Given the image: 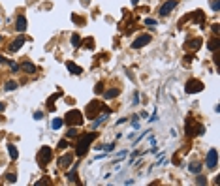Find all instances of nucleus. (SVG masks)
<instances>
[{
	"instance_id": "f257e3e1",
	"label": "nucleus",
	"mask_w": 220,
	"mask_h": 186,
	"mask_svg": "<svg viewBox=\"0 0 220 186\" xmlns=\"http://www.w3.org/2000/svg\"><path fill=\"white\" fill-rule=\"evenodd\" d=\"M96 137H98V133H96V132H90V133H83V136H79L77 145H75V154H77V156H85V152L89 151L90 143H92Z\"/></svg>"
},
{
	"instance_id": "f03ea898",
	"label": "nucleus",
	"mask_w": 220,
	"mask_h": 186,
	"mask_svg": "<svg viewBox=\"0 0 220 186\" xmlns=\"http://www.w3.org/2000/svg\"><path fill=\"white\" fill-rule=\"evenodd\" d=\"M64 122L70 124V126H81V124H83V115H81V111H77V109H71V111L66 113Z\"/></svg>"
},
{
	"instance_id": "7ed1b4c3",
	"label": "nucleus",
	"mask_w": 220,
	"mask_h": 186,
	"mask_svg": "<svg viewBox=\"0 0 220 186\" xmlns=\"http://www.w3.org/2000/svg\"><path fill=\"white\" fill-rule=\"evenodd\" d=\"M203 132H205L203 124H196L192 120V117L186 120V136H201Z\"/></svg>"
},
{
	"instance_id": "20e7f679",
	"label": "nucleus",
	"mask_w": 220,
	"mask_h": 186,
	"mask_svg": "<svg viewBox=\"0 0 220 186\" xmlns=\"http://www.w3.org/2000/svg\"><path fill=\"white\" fill-rule=\"evenodd\" d=\"M205 87H203V83L199 81V79H192V81H188L186 83V87H185V90H186V94H196V92H201Z\"/></svg>"
},
{
	"instance_id": "39448f33",
	"label": "nucleus",
	"mask_w": 220,
	"mask_h": 186,
	"mask_svg": "<svg viewBox=\"0 0 220 186\" xmlns=\"http://www.w3.org/2000/svg\"><path fill=\"white\" fill-rule=\"evenodd\" d=\"M51 158H53V151H51L49 147H42V151L38 152V162L40 165H47L51 162Z\"/></svg>"
},
{
	"instance_id": "423d86ee",
	"label": "nucleus",
	"mask_w": 220,
	"mask_h": 186,
	"mask_svg": "<svg viewBox=\"0 0 220 186\" xmlns=\"http://www.w3.org/2000/svg\"><path fill=\"white\" fill-rule=\"evenodd\" d=\"M98 111H102V103L98 100H92L87 105V118H96V115H98Z\"/></svg>"
},
{
	"instance_id": "0eeeda50",
	"label": "nucleus",
	"mask_w": 220,
	"mask_h": 186,
	"mask_svg": "<svg viewBox=\"0 0 220 186\" xmlns=\"http://www.w3.org/2000/svg\"><path fill=\"white\" fill-rule=\"evenodd\" d=\"M151 40H152L151 34H141V36H137V38L132 41V47H134V49H141V47H145L147 43H151Z\"/></svg>"
},
{
	"instance_id": "6e6552de",
	"label": "nucleus",
	"mask_w": 220,
	"mask_h": 186,
	"mask_svg": "<svg viewBox=\"0 0 220 186\" xmlns=\"http://www.w3.org/2000/svg\"><path fill=\"white\" fill-rule=\"evenodd\" d=\"M216 165H218V151L216 149H211V151L207 152V167L216 169Z\"/></svg>"
},
{
	"instance_id": "1a4fd4ad",
	"label": "nucleus",
	"mask_w": 220,
	"mask_h": 186,
	"mask_svg": "<svg viewBox=\"0 0 220 186\" xmlns=\"http://www.w3.org/2000/svg\"><path fill=\"white\" fill-rule=\"evenodd\" d=\"M175 8H177V0H167V2L160 8V15H162V17H166V15H170Z\"/></svg>"
},
{
	"instance_id": "9d476101",
	"label": "nucleus",
	"mask_w": 220,
	"mask_h": 186,
	"mask_svg": "<svg viewBox=\"0 0 220 186\" xmlns=\"http://www.w3.org/2000/svg\"><path fill=\"white\" fill-rule=\"evenodd\" d=\"M27 17H25V15H19L17 17V21H15V28L19 30V32H25V30H27Z\"/></svg>"
},
{
	"instance_id": "9b49d317",
	"label": "nucleus",
	"mask_w": 220,
	"mask_h": 186,
	"mask_svg": "<svg viewBox=\"0 0 220 186\" xmlns=\"http://www.w3.org/2000/svg\"><path fill=\"white\" fill-rule=\"evenodd\" d=\"M25 41H27V38H25V36H19V38L15 40L12 45H9V51H12V53H15V51H19V49L23 47V43H25Z\"/></svg>"
},
{
	"instance_id": "f8f14e48",
	"label": "nucleus",
	"mask_w": 220,
	"mask_h": 186,
	"mask_svg": "<svg viewBox=\"0 0 220 186\" xmlns=\"http://www.w3.org/2000/svg\"><path fill=\"white\" fill-rule=\"evenodd\" d=\"M71 162H74V156H71V154H64V156L58 158V165H60V167H68Z\"/></svg>"
},
{
	"instance_id": "ddd939ff",
	"label": "nucleus",
	"mask_w": 220,
	"mask_h": 186,
	"mask_svg": "<svg viewBox=\"0 0 220 186\" xmlns=\"http://www.w3.org/2000/svg\"><path fill=\"white\" fill-rule=\"evenodd\" d=\"M66 68H68V71H71L74 75H79V74H83V68H79L77 64H74V62H66Z\"/></svg>"
},
{
	"instance_id": "4468645a",
	"label": "nucleus",
	"mask_w": 220,
	"mask_h": 186,
	"mask_svg": "<svg viewBox=\"0 0 220 186\" xmlns=\"http://www.w3.org/2000/svg\"><path fill=\"white\" fill-rule=\"evenodd\" d=\"M199 45H201V40L199 38H196V40H192V41H188L186 43V49H190V51H196Z\"/></svg>"
},
{
	"instance_id": "2eb2a0df",
	"label": "nucleus",
	"mask_w": 220,
	"mask_h": 186,
	"mask_svg": "<svg viewBox=\"0 0 220 186\" xmlns=\"http://www.w3.org/2000/svg\"><path fill=\"white\" fill-rule=\"evenodd\" d=\"M8 154H9V158H12V160H17V156H19L17 147H15V145H8Z\"/></svg>"
},
{
	"instance_id": "dca6fc26",
	"label": "nucleus",
	"mask_w": 220,
	"mask_h": 186,
	"mask_svg": "<svg viewBox=\"0 0 220 186\" xmlns=\"http://www.w3.org/2000/svg\"><path fill=\"white\" fill-rule=\"evenodd\" d=\"M119 89H109V90H105L104 92V96H105V100H111V98H115V96H119Z\"/></svg>"
},
{
	"instance_id": "f3484780",
	"label": "nucleus",
	"mask_w": 220,
	"mask_h": 186,
	"mask_svg": "<svg viewBox=\"0 0 220 186\" xmlns=\"http://www.w3.org/2000/svg\"><path fill=\"white\" fill-rule=\"evenodd\" d=\"M62 124H64V118H53V122H51V128H53V130H60V128H62Z\"/></svg>"
},
{
	"instance_id": "a211bd4d",
	"label": "nucleus",
	"mask_w": 220,
	"mask_h": 186,
	"mask_svg": "<svg viewBox=\"0 0 220 186\" xmlns=\"http://www.w3.org/2000/svg\"><path fill=\"white\" fill-rule=\"evenodd\" d=\"M188 171L194 173V175H198V173H201V165H199V164H190V165H188Z\"/></svg>"
},
{
	"instance_id": "6ab92c4d",
	"label": "nucleus",
	"mask_w": 220,
	"mask_h": 186,
	"mask_svg": "<svg viewBox=\"0 0 220 186\" xmlns=\"http://www.w3.org/2000/svg\"><path fill=\"white\" fill-rule=\"evenodd\" d=\"M23 70L28 71V74H36V66L32 64V62H25V64H23Z\"/></svg>"
},
{
	"instance_id": "aec40b11",
	"label": "nucleus",
	"mask_w": 220,
	"mask_h": 186,
	"mask_svg": "<svg viewBox=\"0 0 220 186\" xmlns=\"http://www.w3.org/2000/svg\"><path fill=\"white\" fill-rule=\"evenodd\" d=\"M207 49H211V51H214V53H216V51H218V40H216V38L211 40V41L207 43Z\"/></svg>"
},
{
	"instance_id": "412c9836",
	"label": "nucleus",
	"mask_w": 220,
	"mask_h": 186,
	"mask_svg": "<svg viewBox=\"0 0 220 186\" xmlns=\"http://www.w3.org/2000/svg\"><path fill=\"white\" fill-rule=\"evenodd\" d=\"M66 137H68V139H75V137H77V130H75V126H70V130L66 132Z\"/></svg>"
},
{
	"instance_id": "4be33fe9",
	"label": "nucleus",
	"mask_w": 220,
	"mask_h": 186,
	"mask_svg": "<svg viewBox=\"0 0 220 186\" xmlns=\"http://www.w3.org/2000/svg\"><path fill=\"white\" fill-rule=\"evenodd\" d=\"M4 89H6L8 92H12V90H15L17 89V81H8L6 85H4Z\"/></svg>"
},
{
	"instance_id": "5701e85b",
	"label": "nucleus",
	"mask_w": 220,
	"mask_h": 186,
	"mask_svg": "<svg viewBox=\"0 0 220 186\" xmlns=\"http://www.w3.org/2000/svg\"><path fill=\"white\" fill-rule=\"evenodd\" d=\"M79 41H81V38H79V34H71V45H74V47H79Z\"/></svg>"
},
{
	"instance_id": "b1692460",
	"label": "nucleus",
	"mask_w": 220,
	"mask_h": 186,
	"mask_svg": "<svg viewBox=\"0 0 220 186\" xmlns=\"http://www.w3.org/2000/svg\"><path fill=\"white\" fill-rule=\"evenodd\" d=\"M211 8L213 12H220V0H211Z\"/></svg>"
},
{
	"instance_id": "393cba45",
	"label": "nucleus",
	"mask_w": 220,
	"mask_h": 186,
	"mask_svg": "<svg viewBox=\"0 0 220 186\" xmlns=\"http://www.w3.org/2000/svg\"><path fill=\"white\" fill-rule=\"evenodd\" d=\"M15 180H17V175H15V173H8L6 175V182H15Z\"/></svg>"
},
{
	"instance_id": "a878e982",
	"label": "nucleus",
	"mask_w": 220,
	"mask_h": 186,
	"mask_svg": "<svg viewBox=\"0 0 220 186\" xmlns=\"http://www.w3.org/2000/svg\"><path fill=\"white\" fill-rule=\"evenodd\" d=\"M100 149H104L105 152H111V151L115 149V145H113V143H109V145H104V147H100Z\"/></svg>"
},
{
	"instance_id": "bb28decb",
	"label": "nucleus",
	"mask_w": 220,
	"mask_h": 186,
	"mask_svg": "<svg viewBox=\"0 0 220 186\" xmlns=\"http://www.w3.org/2000/svg\"><path fill=\"white\" fill-rule=\"evenodd\" d=\"M196 182H198V184H207V179H205V177H201V175L198 173V179H196Z\"/></svg>"
},
{
	"instance_id": "cd10ccee",
	"label": "nucleus",
	"mask_w": 220,
	"mask_h": 186,
	"mask_svg": "<svg viewBox=\"0 0 220 186\" xmlns=\"http://www.w3.org/2000/svg\"><path fill=\"white\" fill-rule=\"evenodd\" d=\"M34 118H36V120H42V118H43V113H42V111H36V113H34Z\"/></svg>"
},
{
	"instance_id": "c85d7f7f",
	"label": "nucleus",
	"mask_w": 220,
	"mask_h": 186,
	"mask_svg": "<svg viewBox=\"0 0 220 186\" xmlns=\"http://www.w3.org/2000/svg\"><path fill=\"white\" fill-rule=\"evenodd\" d=\"M94 90H96V94H100V92L104 90V85H102V83H98V85H96V89H94Z\"/></svg>"
},
{
	"instance_id": "c756f323",
	"label": "nucleus",
	"mask_w": 220,
	"mask_h": 186,
	"mask_svg": "<svg viewBox=\"0 0 220 186\" xmlns=\"http://www.w3.org/2000/svg\"><path fill=\"white\" fill-rule=\"evenodd\" d=\"M66 147H68V141H66V139H62V141L58 143V149H66Z\"/></svg>"
},
{
	"instance_id": "7c9ffc66",
	"label": "nucleus",
	"mask_w": 220,
	"mask_h": 186,
	"mask_svg": "<svg viewBox=\"0 0 220 186\" xmlns=\"http://www.w3.org/2000/svg\"><path fill=\"white\" fill-rule=\"evenodd\" d=\"M145 25H149V27H152V25H156L154 19H145Z\"/></svg>"
},
{
	"instance_id": "2f4dec72",
	"label": "nucleus",
	"mask_w": 220,
	"mask_h": 186,
	"mask_svg": "<svg viewBox=\"0 0 220 186\" xmlns=\"http://www.w3.org/2000/svg\"><path fill=\"white\" fill-rule=\"evenodd\" d=\"M9 66H12V70H13V71H17V70H19V64H15V62H9Z\"/></svg>"
},
{
	"instance_id": "473e14b6",
	"label": "nucleus",
	"mask_w": 220,
	"mask_h": 186,
	"mask_svg": "<svg viewBox=\"0 0 220 186\" xmlns=\"http://www.w3.org/2000/svg\"><path fill=\"white\" fill-rule=\"evenodd\" d=\"M213 32H214V34L220 32V27H218V25H213Z\"/></svg>"
},
{
	"instance_id": "72a5a7b5",
	"label": "nucleus",
	"mask_w": 220,
	"mask_h": 186,
	"mask_svg": "<svg viewBox=\"0 0 220 186\" xmlns=\"http://www.w3.org/2000/svg\"><path fill=\"white\" fill-rule=\"evenodd\" d=\"M192 60H194L192 55H186V56H185V62H192Z\"/></svg>"
},
{
	"instance_id": "f704fd0d",
	"label": "nucleus",
	"mask_w": 220,
	"mask_h": 186,
	"mask_svg": "<svg viewBox=\"0 0 220 186\" xmlns=\"http://www.w3.org/2000/svg\"><path fill=\"white\" fill-rule=\"evenodd\" d=\"M42 184H49V180H38L36 182V186H42Z\"/></svg>"
},
{
	"instance_id": "c9c22d12",
	"label": "nucleus",
	"mask_w": 220,
	"mask_h": 186,
	"mask_svg": "<svg viewBox=\"0 0 220 186\" xmlns=\"http://www.w3.org/2000/svg\"><path fill=\"white\" fill-rule=\"evenodd\" d=\"M68 179H70V180H75L77 177H75V173H68Z\"/></svg>"
},
{
	"instance_id": "e433bc0d",
	"label": "nucleus",
	"mask_w": 220,
	"mask_h": 186,
	"mask_svg": "<svg viewBox=\"0 0 220 186\" xmlns=\"http://www.w3.org/2000/svg\"><path fill=\"white\" fill-rule=\"evenodd\" d=\"M4 109H6V103H4V102H0V113H2Z\"/></svg>"
},
{
	"instance_id": "4c0bfd02",
	"label": "nucleus",
	"mask_w": 220,
	"mask_h": 186,
	"mask_svg": "<svg viewBox=\"0 0 220 186\" xmlns=\"http://www.w3.org/2000/svg\"><path fill=\"white\" fill-rule=\"evenodd\" d=\"M137 102H139V94L136 92V94H134V103H137Z\"/></svg>"
},
{
	"instance_id": "58836bf2",
	"label": "nucleus",
	"mask_w": 220,
	"mask_h": 186,
	"mask_svg": "<svg viewBox=\"0 0 220 186\" xmlns=\"http://www.w3.org/2000/svg\"><path fill=\"white\" fill-rule=\"evenodd\" d=\"M132 2V6H137V2H139V0H130Z\"/></svg>"
},
{
	"instance_id": "ea45409f",
	"label": "nucleus",
	"mask_w": 220,
	"mask_h": 186,
	"mask_svg": "<svg viewBox=\"0 0 220 186\" xmlns=\"http://www.w3.org/2000/svg\"><path fill=\"white\" fill-rule=\"evenodd\" d=\"M0 40H2V38H0Z\"/></svg>"
}]
</instances>
